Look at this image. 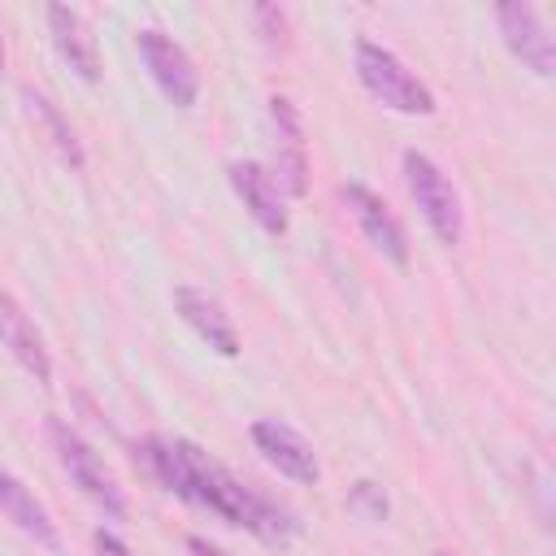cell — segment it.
Listing matches in <instances>:
<instances>
[{
  "label": "cell",
  "mask_w": 556,
  "mask_h": 556,
  "mask_svg": "<svg viewBox=\"0 0 556 556\" xmlns=\"http://www.w3.org/2000/svg\"><path fill=\"white\" fill-rule=\"evenodd\" d=\"M143 456V465L152 469V478L174 491L178 500H191L208 513H217L222 521L230 526H243L252 530L256 539L265 543H287L295 534V517L274 504L269 495L243 486L226 465H217L204 447H195L191 439H165V434H152L135 447Z\"/></svg>",
  "instance_id": "6da1fadb"
},
{
  "label": "cell",
  "mask_w": 556,
  "mask_h": 556,
  "mask_svg": "<svg viewBox=\"0 0 556 556\" xmlns=\"http://www.w3.org/2000/svg\"><path fill=\"white\" fill-rule=\"evenodd\" d=\"M356 74H361L365 91L374 100H382L387 109H395V113H421V117L434 113L430 87L391 48H382L374 39H356Z\"/></svg>",
  "instance_id": "7a4b0ae2"
},
{
  "label": "cell",
  "mask_w": 556,
  "mask_h": 556,
  "mask_svg": "<svg viewBox=\"0 0 556 556\" xmlns=\"http://www.w3.org/2000/svg\"><path fill=\"white\" fill-rule=\"evenodd\" d=\"M48 439H52V447H56V460H61V469L70 473V482L91 500V504H100L109 517H126V495H122V486L113 482V473L104 469V460L91 452V443L78 434V430H70L65 421H48Z\"/></svg>",
  "instance_id": "3957f363"
},
{
  "label": "cell",
  "mask_w": 556,
  "mask_h": 556,
  "mask_svg": "<svg viewBox=\"0 0 556 556\" xmlns=\"http://www.w3.org/2000/svg\"><path fill=\"white\" fill-rule=\"evenodd\" d=\"M404 178H408V191L426 217V226L434 230L439 243H460V195L452 187V178L426 156V152H404Z\"/></svg>",
  "instance_id": "277c9868"
},
{
  "label": "cell",
  "mask_w": 556,
  "mask_h": 556,
  "mask_svg": "<svg viewBox=\"0 0 556 556\" xmlns=\"http://www.w3.org/2000/svg\"><path fill=\"white\" fill-rule=\"evenodd\" d=\"M135 39H139V56H143L148 74L156 78V87L165 91V100L178 109H191L200 96V74L191 65V56L182 52V43H174V35H165L156 26H143Z\"/></svg>",
  "instance_id": "5b68a950"
},
{
  "label": "cell",
  "mask_w": 556,
  "mask_h": 556,
  "mask_svg": "<svg viewBox=\"0 0 556 556\" xmlns=\"http://www.w3.org/2000/svg\"><path fill=\"white\" fill-rule=\"evenodd\" d=\"M252 443H256V452H261L278 473H287L291 482L313 486V482L321 478V465H317L313 443H308L300 430H291L287 421H278V417L252 421Z\"/></svg>",
  "instance_id": "8992f818"
},
{
  "label": "cell",
  "mask_w": 556,
  "mask_h": 556,
  "mask_svg": "<svg viewBox=\"0 0 556 556\" xmlns=\"http://www.w3.org/2000/svg\"><path fill=\"white\" fill-rule=\"evenodd\" d=\"M495 22H500L504 43H508L534 74L547 78V74L556 70V43H552V35H547V26H543V17H539L534 4H526V0H504V4L495 9Z\"/></svg>",
  "instance_id": "52a82bcc"
},
{
  "label": "cell",
  "mask_w": 556,
  "mask_h": 556,
  "mask_svg": "<svg viewBox=\"0 0 556 556\" xmlns=\"http://www.w3.org/2000/svg\"><path fill=\"white\" fill-rule=\"evenodd\" d=\"M343 200H348L356 226L365 230V239H369L387 261L404 265V261H408V235H404L400 217L387 208V200H382L378 191H369L365 182H348V187H343Z\"/></svg>",
  "instance_id": "ba28073f"
},
{
  "label": "cell",
  "mask_w": 556,
  "mask_h": 556,
  "mask_svg": "<svg viewBox=\"0 0 556 556\" xmlns=\"http://www.w3.org/2000/svg\"><path fill=\"white\" fill-rule=\"evenodd\" d=\"M226 178H230L235 195L243 200V208L256 217L261 230L287 235V208H282V195H278V178L261 161H230Z\"/></svg>",
  "instance_id": "9c48e42d"
},
{
  "label": "cell",
  "mask_w": 556,
  "mask_h": 556,
  "mask_svg": "<svg viewBox=\"0 0 556 556\" xmlns=\"http://www.w3.org/2000/svg\"><path fill=\"white\" fill-rule=\"evenodd\" d=\"M269 122H274V161H278V178L291 195L308 191V156H304V126L300 113L287 96L269 100Z\"/></svg>",
  "instance_id": "30bf717a"
},
{
  "label": "cell",
  "mask_w": 556,
  "mask_h": 556,
  "mask_svg": "<svg viewBox=\"0 0 556 556\" xmlns=\"http://www.w3.org/2000/svg\"><path fill=\"white\" fill-rule=\"evenodd\" d=\"M0 343L13 352V361H17L35 382H48V378H52V361H48L43 334L35 330L30 313H26L9 291H0Z\"/></svg>",
  "instance_id": "8fae6325"
},
{
  "label": "cell",
  "mask_w": 556,
  "mask_h": 556,
  "mask_svg": "<svg viewBox=\"0 0 556 556\" xmlns=\"http://www.w3.org/2000/svg\"><path fill=\"white\" fill-rule=\"evenodd\" d=\"M174 304H178L182 321H187L208 348H217L222 356H239V330H235V321H230V313L222 308L217 295H208V291H200V287H178V291H174Z\"/></svg>",
  "instance_id": "7c38bea8"
},
{
  "label": "cell",
  "mask_w": 556,
  "mask_h": 556,
  "mask_svg": "<svg viewBox=\"0 0 556 556\" xmlns=\"http://www.w3.org/2000/svg\"><path fill=\"white\" fill-rule=\"evenodd\" d=\"M48 26H52V43L70 61V70H78V78L96 83L100 78V52H96V39L87 30V17L70 4H48Z\"/></svg>",
  "instance_id": "4fadbf2b"
},
{
  "label": "cell",
  "mask_w": 556,
  "mask_h": 556,
  "mask_svg": "<svg viewBox=\"0 0 556 556\" xmlns=\"http://www.w3.org/2000/svg\"><path fill=\"white\" fill-rule=\"evenodd\" d=\"M0 513H4L22 534H30L35 543H43V547H61L48 508H43V504L35 500V491H30L13 469H4V465H0Z\"/></svg>",
  "instance_id": "5bb4252c"
},
{
  "label": "cell",
  "mask_w": 556,
  "mask_h": 556,
  "mask_svg": "<svg viewBox=\"0 0 556 556\" xmlns=\"http://www.w3.org/2000/svg\"><path fill=\"white\" fill-rule=\"evenodd\" d=\"M22 100H26L30 117H35V126H39V130L48 135V143L56 148V156H61L70 169H83V143H78V135L70 130V122L61 117V109H56L43 91H35V87H26Z\"/></svg>",
  "instance_id": "9a60e30c"
},
{
  "label": "cell",
  "mask_w": 556,
  "mask_h": 556,
  "mask_svg": "<svg viewBox=\"0 0 556 556\" xmlns=\"http://www.w3.org/2000/svg\"><path fill=\"white\" fill-rule=\"evenodd\" d=\"M348 508H352L356 517H365V521H387V513H391L387 491H382L378 482H369V478H361V482L348 491Z\"/></svg>",
  "instance_id": "2e32d148"
},
{
  "label": "cell",
  "mask_w": 556,
  "mask_h": 556,
  "mask_svg": "<svg viewBox=\"0 0 556 556\" xmlns=\"http://www.w3.org/2000/svg\"><path fill=\"white\" fill-rule=\"evenodd\" d=\"M91 543H96V552H100V556H135V552H130L113 530H104V526L91 534Z\"/></svg>",
  "instance_id": "e0dca14e"
},
{
  "label": "cell",
  "mask_w": 556,
  "mask_h": 556,
  "mask_svg": "<svg viewBox=\"0 0 556 556\" xmlns=\"http://www.w3.org/2000/svg\"><path fill=\"white\" fill-rule=\"evenodd\" d=\"M187 547H191V552H195V556H222V552H217V547H213V543H204V539H200V534H191V539H187Z\"/></svg>",
  "instance_id": "ac0fdd59"
},
{
  "label": "cell",
  "mask_w": 556,
  "mask_h": 556,
  "mask_svg": "<svg viewBox=\"0 0 556 556\" xmlns=\"http://www.w3.org/2000/svg\"><path fill=\"white\" fill-rule=\"evenodd\" d=\"M0 70H4V43H0Z\"/></svg>",
  "instance_id": "d6986e66"
}]
</instances>
